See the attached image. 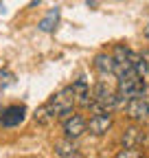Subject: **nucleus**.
<instances>
[{
	"mask_svg": "<svg viewBox=\"0 0 149 158\" xmlns=\"http://www.w3.org/2000/svg\"><path fill=\"white\" fill-rule=\"evenodd\" d=\"M46 106H48V110H50V114H53L55 118H66V116H70L72 110H74V92H72V86H68V88H64L62 92H57Z\"/></svg>",
	"mask_w": 149,
	"mask_h": 158,
	"instance_id": "f257e3e1",
	"label": "nucleus"
},
{
	"mask_svg": "<svg viewBox=\"0 0 149 158\" xmlns=\"http://www.w3.org/2000/svg\"><path fill=\"white\" fill-rule=\"evenodd\" d=\"M125 114H127V118H132L136 123H145L149 118V99H147V94L127 99L125 101Z\"/></svg>",
	"mask_w": 149,
	"mask_h": 158,
	"instance_id": "f03ea898",
	"label": "nucleus"
},
{
	"mask_svg": "<svg viewBox=\"0 0 149 158\" xmlns=\"http://www.w3.org/2000/svg\"><path fill=\"white\" fill-rule=\"evenodd\" d=\"M92 99L99 101L105 110H112V108H116V106H121V103L125 101V99H121L119 92L112 90L105 81H99V84L95 86V90H92Z\"/></svg>",
	"mask_w": 149,
	"mask_h": 158,
	"instance_id": "7ed1b4c3",
	"label": "nucleus"
},
{
	"mask_svg": "<svg viewBox=\"0 0 149 158\" xmlns=\"http://www.w3.org/2000/svg\"><path fill=\"white\" fill-rule=\"evenodd\" d=\"M145 90H147V79H143V77H132V79H123V81H119V88H116V92H119V97L121 99H132V97H140V94H145Z\"/></svg>",
	"mask_w": 149,
	"mask_h": 158,
	"instance_id": "20e7f679",
	"label": "nucleus"
},
{
	"mask_svg": "<svg viewBox=\"0 0 149 158\" xmlns=\"http://www.w3.org/2000/svg\"><path fill=\"white\" fill-rule=\"evenodd\" d=\"M83 132H88V127H86V118L81 114L72 112L70 116L64 118V134H66V138H79Z\"/></svg>",
	"mask_w": 149,
	"mask_h": 158,
	"instance_id": "39448f33",
	"label": "nucleus"
},
{
	"mask_svg": "<svg viewBox=\"0 0 149 158\" xmlns=\"http://www.w3.org/2000/svg\"><path fill=\"white\" fill-rule=\"evenodd\" d=\"M24 114H26L24 106H9L0 114V125L2 127H15V125H20L24 121Z\"/></svg>",
	"mask_w": 149,
	"mask_h": 158,
	"instance_id": "423d86ee",
	"label": "nucleus"
},
{
	"mask_svg": "<svg viewBox=\"0 0 149 158\" xmlns=\"http://www.w3.org/2000/svg\"><path fill=\"white\" fill-rule=\"evenodd\" d=\"M86 127H88L90 134H95V136L107 134L110 127H112V116H110V112H105V114H95L90 121H86Z\"/></svg>",
	"mask_w": 149,
	"mask_h": 158,
	"instance_id": "0eeeda50",
	"label": "nucleus"
},
{
	"mask_svg": "<svg viewBox=\"0 0 149 158\" xmlns=\"http://www.w3.org/2000/svg\"><path fill=\"white\" fill-rule=\"evenodd\" d=\"M121 143H123V147H140L145 143V132L138 125H129V127H125V132L121 136Z\"/></svg>",
	"mask_w": 149,
	"mask_h": 158,
	"instance_id": "6e6552de",
	"label": "nucleus"
},
{
	"mask_svg": "<svg viewBox=\"0 0 149 158\" xmlns=\"http://www.w3.org/2000/svg\"><path fill=\"white\" fill-rule=\"evenodd\" d=\"M95 70L99 75H103V77L112 75V70H114V57L107 55V53H99L95 57Z\"/></svg>",
	"mask_w": 149,
	"mask_h": 158,
	"instance_id": "1a4fd4ad",
	"label": "nucleus"
},
{
	"mask_svg": "<svg viewBox=\"0 0 149 158\" xmlns=\"http://www.w3.org/2000/svg\"><path fill=\"white\" fill-rule=\"evenodd\" d=\"M57 22H59V9L55 7V9H50V11H48V15H46L44 20H40L37 29H40L42 33H53V31H55V27H57Z\"/></svg>",
	"mask_w": 149,
	"mask_h": 158,
	"instance_id": "9d476101",
	"label": "nucleus"
},
{
	"mask_svg": "<svg viewBox=\"0 0 149 158\" xmlns=\"http://www.w3.org/2000/svg\"><path fill=\"white\" fill-rule=\"evenodd\" d=\"M77 152V145H74V138H64V141L55 143V154L59 158H68Z\"/></svg>",
	"mask_w": 149,
	"mask_h": 158,
	"instance_id": "9b49d317",
	"label": "nucleus"
},
{
	"mask_svg": "<svg viewBox=\"0 0 149 158\" xmlns=\"http://www.w3.org/2000/svg\"><path fill=\"white\" fill-rule=\"evenodd\" d=\"M33 118H35V121H37V123H42V125H46V123H50V121H53V118H55V116L50 114V110H48V106L44 103L42 108H37V110H35V114H33Z\"/></svg>",
	"mask_w": 149,
	"mask_h": 158,
	"instance_id": "f8f14e48",
	"label": "nucleus"
},
{
	"mask_svg": "<svg viewBox=\"0 0 149 158\" xmlns=\"http://www.w3.org/2000/svg\"><path fill=\"white\" fill-rule=\"evenodd\" d=\"M129 51L127 46H123V44H119L116 48H114V53H112V57H114V62H129Z\"/></svg>",
	"mask_w": 149,
	"mask_h": 158,
	"instance_id": "ddd939ff",
	"label": "nucleus"
},
{
	"mask_svg": "<svg viewBox=\"0 0 149 158\" xmlns=\"http://www.w3.org/2000/svg\"><path fill=\"white\" fill-rule=\"evenodd\" d=\"M140 156H143V152L138 147H123L116 154V158H140Z\"/></svg>",
	"mask_w": 149,
	"mask_h": 158,
	"instance_id": "4468645a",
	"label": "nucleus"
},
{
	"mask_svg": "<svg viewBox=\"0 0 149 158\" xmlns=\"http://www.w3.org/2000/svg\"><path fill=\"white\" fill-rule=\"evenodd\" d=\"M140 59H143V62L147 64V68H149V48H145V51L140 53Z\"/></svg>",
	"mask_w": 149,
	"mask_h": 158,
	"instance_id": "2eb2a0df",
	"label": "nucleus"
},
{
	"mask_svg": "<svg viewBox=\"0 0 149 158\" xmlns=\"http://www.w3.org/2000/svg\"><path fill=\"white\" fill-rule=\"evenodd\" d=\"M68 158H83V156H81L79 152H74V154H72V156H68Z\"/></svg>",
	"mask_w": 149,
	"mask_h": 158,
	"instance_id": "dca6fc26",
	"label": "nucleus"
},
{
	"mask_svg": "<svg viewBox=\"0 0 149 158\" xmlns=\"http://www.w3.org/2000/svg\"><path fill=\"white\" fill-rule=\"evenodd\" d=\"M145 37H147V40H149V27H147V29H145Z\"/></svg>",
	"mask_w": 149,
	"mask_h": 158,
	"instance_id": "f3484780",
	"label": "nucleus"
},
{
	"mask_svg": "<svg viewBox=\"0 0 149 158\" xmlns=\"http://www.w3.org/2000/svg\"><path fill=\"white\" fill-rule=\"evenodd\" d=\"M140 158H147V156H140Z\"/></svg>",
	"mask_w": 149,
	"mask_h": 158,
	"instance_id": "a211bd4d",
	"label": "nucleus"
},
{
	"mask_svg": "<svg viewBox=\"0 0 149 158\" xmlns=\"http://www.w3.org/2000/svg\"><path fill=\"white\" fill-rule=\"evenodd\" d=\"M147 79H149V75H147Z\"/></svg>",
	"mask_w": 149,
	"mask_h": 158,
	"instance_id": "6ab92c4d",
	"label": "nucleus"
}]
</instances>
